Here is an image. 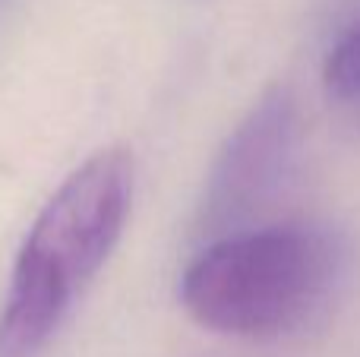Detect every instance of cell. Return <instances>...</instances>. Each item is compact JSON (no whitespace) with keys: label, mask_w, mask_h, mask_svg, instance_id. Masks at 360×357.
<instances>
[{"label":"cell","mask_w":360,"mask_h":357,"mask_svg":"<svg viewBox=\"0 0 360 357\" xmlns=\"http://www.w3.org/2000/svg\"><path fill=\"white\" fill-rule=\"evenodd\" d=\"M133 158L101 149L44 202L0 307V357H38L76 294L111 257L130 215Z\"/></svg>","instance_id":"6da1fadb"},{"label":"cell","mask_w":360,"mask_h":357,"mask_svg":"<svg viewBox=\"0 0 360 357\" xmlns=\"http://www.w3.org/2000/svg\"><path fill=\"white\" fill-rule=\"evenodd\" d=\"M348 250L316 225L231 231L180 278V301L199 326L237 339H281L313 323L345 282Z\"/></svg>","instance_id":"7a4b0ae2"},{"label":"cell","mask_w":360,"mask_h":357,"mask_svg":"<svg viewBox=\"0 0 360 357\" xmlns=\"http://www.w3.org/2000/svg\"><path fill=\"white\" fill-rule=\"evenodd\" d=\"M297 149V108L288 89L275 86L250 108L218 152L202 196V225L209 231L240 228L272 206L291 181Z\"/></svg>","instance_id":"3957f363"},{"label":"cell","mask_w":360,"mask_h":357,"mask_svg":"<svg viewBox=\"0 0 360 357\" xmlns=\"http://www.w3.org/2000/svg\"><path fill=\"white\" fill-rule=\"evenodd\" d=\"M4 6H6V0H0V13H4Z\"/></svg>","instance_id":"5b68a950"},{"label":"cell","mask_w":360,"mask_h":357,"mask_svg":"<svg viewBox=\"0 0 360 357\" xmlns=\"http://www.w3.org/2000/svg\"><path fill=\"white\" fill-rule=\"evenodd\" d=\"M326 98L348 124L360 126V19L332 44L323 70Z\"/></svg>","instance_id":"277c9868"}]
</instances>
